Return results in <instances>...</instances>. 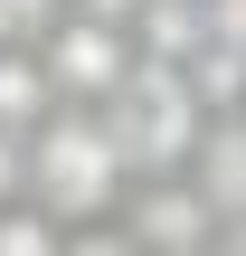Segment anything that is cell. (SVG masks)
Instances as JSON below:
<instances>
[{"label":"cell","mask_w":246,"mask_h":256,"mask_svg":"<svg viewBox=\"0 0 246 256\" xmlns=\"http://www.w3.org/2000/svg\"><path fill=\"white\" fill-rule=\"evenodd\" d=\"M114 218H123V238H133L142 256H209V238H218V209L199 200L190 171H152V180H133V190L114 200Z\"/></svg>","instance_id":"277c9868"},{"label":"cell","mask_w":246,"mask_h":256,"mask_svg":"<svg viewBox=\"0 0 246 256\" xmlns=\"http://www.w3.org/2000/svg\"><path fill=\"white\" fill-rule=\"evenodd\" d=\"M57 256H142L133 238H123V218H85V228H66V247Z\"/></svg>","instance_id":"9c48e42d"},{"label":"cell","mask_w":246,"mask_h":256,"mask_svg":"<svg viewBox=\"0 0 246 256\" xmlns=\"http://www.w3.org/2000/svg\"><path fill=\"white\" fill-rule=\"evenodd\" d=\"M38 66H47L57 104H104V95L133 76V28H123V19H95V10L66 0V10L38 28Z\"/></svg>","instance_id":"3957f363"},{"label":"cell","mask_w":246,"mask_h":256,"mask_svg":"<svg viewBox=\"0 0 246 256\" xmlns=\"http://www.w3.org/2000/svg\"><path fill=\"white\" fill-rule=\"evenodd\" d=\"M57 247H66V218H47L38 200L0 209V256H57Z\"/></svg>","instance_id":"52a82bcc"},{"label":"cell","mask_w":246,"mask_h":256,"mask_svg":"<svg viewBox=\"0 0 246 256\" xmlns=\"http://www.w3.org/2000/svg\"><path fill=\"white\" fill-rule=\"evenodd\" d=\"M28 200V133H0V209Z\"/></svg>","instance_id":"30bf717a"},{"label":"cell","mask_w":246,"mask_h":256,"mask_svg":"<svg viewBox=\"0 0 246 256\" xmlns=\"http://www.w3.org/2000/svg\"><path fill=\"white\" fill-rule=\"evenodd\" d=\"M47 104H57V86H47L38 48H0V133H28Z\"/></svg>","instance_id":"8992f818"},{"label":"cell","mask_w":246,"mask_h":256,"mask_svg":"<svg viewBox=\"0 0 246 256\" xmlns=\"http://www.w3.org/2000/svg\"><path fill=\"white\" fill-rule=\"evenodd\" d=\"M190 180H199V200L218 209V228H237V218H246V104H228V114L199 124Z\"/></svg>","instance_id":"5b68a950"},{"label":"cell","mask_w":246,"mask_h":256,"mask_svg":"<svg viewBox=\"0 0 246 256\" xmlns=\"http://www.w3.org/2000/svg\"><path fill=\"white\" fill-rule=\"evenodd\" d=\"M123 190H133V171H123V142H114L104 104H47L28 124V200L47 218H66V228L114 218Z\"/></svg>","instance_id":"6da1fadb"},{"label":"cell","mask_w":246,"mask_h":256,"mask_svg":"<svg viewBox=\"0 0 246 256\" xmlns=\"http://www.w3.org/2000/svg\"><path fill=\"white\" fill-rule=\"evenodd\" d=\"M104 124H114V142H123V171H133V180H152V171H190L209 104L190 95V76H180V66L133 57V76L104 95Z\"/></svg>","instance_id":"7a4b0ae2"},{"label":"cell","mask_w":246,"mask_h":256,"mask_svg":"<svg viewBox=\"0 0 246 256\" xmlns=\"http://www.w3.org/2000/svg\"><path fill=\"white\" fill-rule=\"evenodd\" d=\"M66 0H0V48H38V28L57 19Z\"/></svg>","instance_id":"ba28073f"},{"label":"cell","mask_w":246,"mask_h":256,"mask_svg":"<svg viewBox=\"0 0 246 256\" xmlns=\"http://www.w3.org/2000/svg\"><path fill=\"white\" fill-rule=\"evenodd\" d=\"M209 256H246V218H237V228H218V238H209Z\"/></svg>","instance_id":"8fae6325"}]
</instances>
